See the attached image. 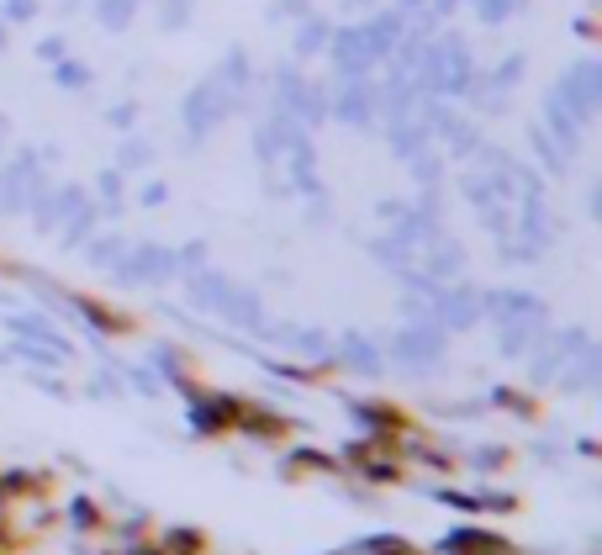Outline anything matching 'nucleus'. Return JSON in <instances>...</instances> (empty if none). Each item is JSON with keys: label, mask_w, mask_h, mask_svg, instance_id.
Here are the masks:
<instances>
[{"label": "nucleus", "mask_w": 602, "mask_h": 555, "mask_svg": "<svg viewBox=\"0 0 602 555\" xmlns=\"http://www.w3.org/2000/svg\"><path fill=\"white\" fill-rule=\"evenodd\" d=\"M228 106H233V96L217 85V74H212V80H201L191 96H185V111H180L185 133H191V138H212L222 127V117H228Z\"/></svg>", "instance_id": "obj_3"}, {"label": "nucleus", "mask_w": 602, "mask_h": 555, "mask_svg": "<svg viewBox=\"0 0 602 555\" xmlns=\"http://www.w3.org/2000/svg\"><path fill=\"white\" fill-rule=\"evenodd\" d=\"M191 296H196L206 312H217L222 323H238V328L265 333V307H259V296L243 291V286H233L228 275H191Z\"/></svg>", "instance_id": "obj_1"}, {"label": "nucleus", "mask_w": 602, "mask_h": 555, "mask_svg": "<svg viewBox=\"0 0 602 555\" xmlns=\"http://www.w3.org/2000/svg\"><path fill=\"white\" fill-rule=\"evenodd\" d=\"M550 101H555L560 111H571V117L587 127V122L597 117V101H602V69H597V64H576V69H566V74L555 80Z\"/></svg>", "instance_id": "obj_2"}, {"label": "nucleus", "mask_w": 602, "mask_h": 555, "mask_svg": "<svg viewBox=\"0 0 602 555\" xmlns=\"http://www.w3.org/2000/svg\"><path fill=\"white\" fill-rule=\"evenodd\" d=\"M37 53H43V59H64V37H43Z\"/></svg>", "instance_id": "obj_19"}, {"label": "nucleus", "mask_w": 602, "mask_h": 555, "mask_svg": "<svg viewBox=\"0 0 602 555\" xmlns=\"http://www.w3.org/2000/svg\"><path fill=\"white\" fill-rule=\"evenodd\" d=\"M148 159H154V148H148V143H127L122 148V170H143Z\"/></svg>", "instance_id": "obj_16"}, {"label": "nucleus", "mask_w": 602, "mask_h": 555, "mask_svg": "<svg viewBox=\"0 0 602 555\" xmlns=\"http://www.w3.org/2000/svg\"><path fill=\"white\" fill-rule=\"evenodd\" d=\"M338 355L354 360V370H381V349L370 339H360V333H344V339H338Z\"/></svg>", "instance_id": "obj_11"}, {"label": "nucleus", "mask_w": 602, "mask_h": 555, "mask_svg": "<svg viewBox=\"0 0 602 555\" xmlns=\"http://www.w3.org/2000/svg\"><path fill=\"white\" fill-rule=\"evenodd\" d=\"M85 254L96 259V265H117V259H122V244H117V238H101V244H90Z\"/></svg>", "instance_id": "obj_15"}, {"label": "nucleus", "mask_w": 602, "mask_h": 555, "mask_svg": "<svg viewBox=\"0 0 602 555\" xmlns=\"http://www.w3.org/2000/svg\"><path fill=\"white\" fill-rule=\"evenodd\" d=\"M328 48H333L338 74H344V80H365V74L381 64V59L370 53V43H365V32H360V27H338V32L328 37Z\"/></svg>", "instance_id": "obj_5"}, {"label": "nucleus", "mask_w": 602, "mask_h": 555, "mask_svg": "<svg viewBox=\"0 0 602 555\" xmlns=\"http://www.w3.org/2000/svg\"><path fill=\"white\" fill-rule=\"evenodd\" d=\"M111 127H133V106H117V111H111Z\"/></svg>", "instance_id": "obj_21"}, {"label": "nucleus", "mask_w": 602, "mask_h": 555, "mask_svg": "<svg viewBox=\"0 0 602 555\" xmlns=\"http://www.w3.org/2000/svg\"><path fill=\"white\" fill-rule=\"evenodd\" d=\"M391 355L397 360H412V365H434L444 355V333L434 323H412L402 333H391Z\"/></svg>", "instance_id": "obj_6"}, {"label": "nucleus", "mask_w": 602, "mask_h": 555, "mask_svg": "<svg viewBox=\"0 0 602 555\" xmlns=\"http://www.w3.org/2000/svg\"><path fill=\"white\" fill-rule=\"evenodd\" d=\"M523 74V59H502V69H497V90H507Z\"/></svg>", "instance_id": "obj_18"}, {"label": "nucleus", "mask_w": 602, "mask_h": 555, "mask_svg": "<svg viewBox=\"0 0 602 555\" xmlns=\"http://www.w3.org/2000/svg\"><path fill=\"white\" fill-rule=\"evenodd\" d=\"M6 328H11V333H16V339H22V344H43V349H53V355H59V360H69V339H64V333L53 328L48 318H11Z\"/></svg>", "instance_id": "obj_10"}, {"label": "nucleus", "mask_w": 602, "mask_h": 555, "mask_svg": "<svg viewBox=\"0 0 602 555\" xmlns=\"http://www.w3.org/2000/svg\"><path fill=\"white\" fill-rule=\"evenodd\" d=\"M96 16H101L111 32H122V27L138 16V0H96Z\"/></svg>", "instance_id": "obj_12"}, {"label": "nucleus", "mask_w": 602, "mask_h": 555, "mask_svg": "<svg viewBox=\"0 0 602 555\" xmlns=\"http://www.w3.org/2000/svg\"><path fill=\"white\" fill-rule=\"evenodd\" d=\"M53 80H59L64 90H85V85H90V69H85V64H74V59H64L59 69H53Z\"/></svg>", "instance_id": "obj_14"}, {"label": "nucleus", "mask_w": 602, "mask_h": 555, "mask_svg": "<svg viewBox=\"0 0 602 555\" xmlns=\"http://www.w3.org/2000/svg\"><path fill=\"white\" fill-rule=\"evenodd\" d=\"M164 196H169L164 185H148V191H143V207H164Z\"/></svg>", "instance_id": "obj_20"}, {"label": "nucleus", "mask_w": 602, "mask_h": 555, "mask_svg": "<svg viewBox=\"0 0 602 555\" xmlns=\"http://www.w3.org/2000/svg\"><path fill=\"white\" fill-rule=\"evenodd\" d=\"M117 275H122V281H175V275H180V254L175 249H159V244L122 249Z\"/></svg>", "instance_id": "obj_4"}, {"label": "nucleus", "mask_w": 602, "mask_h": 555, "mask_svg": "<svg viewBox=\"0 0 602 555\" xmlns=\"http://www.w3.org/2000/svg\"><path fill=\"white\" fill-rule=\"evenodd\" d=\"M476 318H481V296L470 291V286H460V291H434V323H444V328H455V333H465V328H476Z\"/></svg>", "instance_id": "obj_7"}, {"label": "nucleus", "mask_w": 602, "mask_h": 555, "mask_svg": "<svg viewBox=\"0 0 602 555\" xmlns=\"http://www.w3.org/2000/svg\"><path fill=\"white\" fill-rule=\"evenodd\" d=\"M6 16H11V22H32V16H37V0H6Z\"/></svg>", "instance_id": "obj_17"}, {"label": "nucleus", "mask_w": 602, "mask_h": 555, "mask_svg": "<svg viewBox=\"0 0 602 555\" xmlns=\"http://www.w3.org/2000/svg\"><path fill=\"white\" fill-rule=\"evenodd\" d=\"M402 27H407V22H402V11H381V16H370V22L360 27V32H365V43H370V53H375L381 64L402 48Z\"/></svg>", "instance_id": "obj_9"}, {"label": "nucleus", "mask_w": 602, "mask_h": 555, "mask_svg": "<svg viewBox=\"0 0 602 555\" xmlns=\"http://www.w3.org/2000/svg\"><path fill=\"white\" fill-rule=\"evenodd\" d=\"M328 22H301V32H296V53H317V48H328V32H323Z\"/></svg>", "instance_id": "obj_13"}, {"label": "nucleus", "mask_w": 602, "mask_h": 555, "mask_svg": "<svg viewBox=\"0 0 602 555\" xmlns=\"http://www.w3.org/2000/svg\"><path fill=\"white\" fill-rule=\"evenodd\" d=\"M370 111H375V96H370V85L365 80H344V90L328 101V117L338 122H354V127H365L370 122Z\"/></svg>", "instance_id": "obj_8"}]
</instances>
